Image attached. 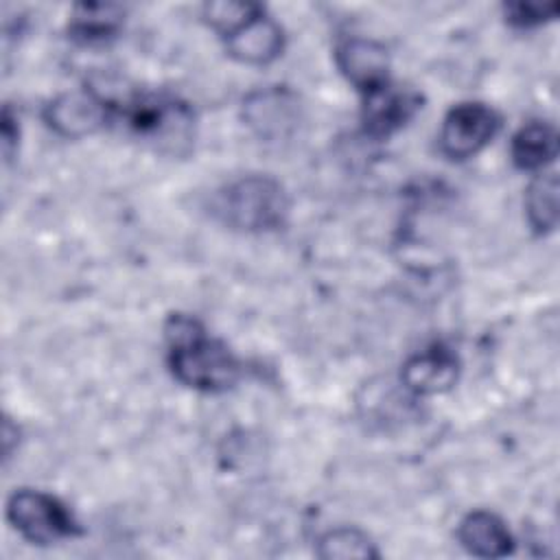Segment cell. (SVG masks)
Here are the masks:
<instances>
[{
    "label": "cell",
    "mask_w": 560,
    "mask_h": 560,
    "mask_svg": "<svg viewBox=\"0 0 560 560\" xmlns=\"http://www.w3.org/2000/svg\"><path fill=\"white\" fill-rule=\"evenodd\" d=\"M168 368L173 376L199 392H225L241 376V363L190 315H171L166 322Z\"/></svg>",
    "instance_id": "6da1fadb"
},
{
    "label": "cell",
    "mask_w": 560,
    "mask_h": 560,
    "mask_svg": "<svg viewBox=\"0 0 560 560\" xmlns=\"http://www.w3.org/2000/svg\"><path fill=\"white\" fill-rule=\"evenodd\" d=\"M212 212L241 232H269L284 223L289 197L269 175H245L223 186L212 201Z\"/></svg>",
    "instance_id": "7a4b0ae2"
},
{
    "label": "cell",
    "mask_w": 560,
    "mask_h": 560,
    "mask_svg": "<svg viewBox=\"0 0 560 560\" xmlns=\"http://www.w3.org/2000/svg\"><path fill=\"white\" fill-rule=\"evenodd\" d=\"M116 109H120L131 133L160 151L179 153L192 140V109L173 96L138 94Z\"/></svg>",
    "instance_id": "3957f363"
},
{
    "label": "cell",
    "mask_w": 560,
    "mask_h": 560,
    "mask_svg": "<svg viewBox=\"0 0 560 560\" xmlns=\"http://www.w3.org/2000/svg\"><path fill=\"white\" fill-rule=\"evenodd\" d=\"M7 518L33 545H55L79 534L72 512L42 490H15L7 501Z\"/></svg>",
    "instance_id": "277c9868"
},
{
    "label": "cell",
    "mask_w": 560,
    "mask_h": 560,
    "mask_svg": "<svg viewBox=\"0 0 560 560\" xmlns=\"http://www.w3.org/2000/svg\"><path fill=\"white\" fill-rule=\"evenodd\" d=\"M499 127L497 112L486 103H459L444 116L440 151L451 160H468L492 142Z\"/></svg>",
    "instance_id": "5b68a950"
},
{
    "label": "cell",
    "mask_w": 560,
    "mask_h": 560,
    "mask_svg": "<svg viewBox=\"0 0 560 560\" xmlns=\"http://www.w3.org/2000/svg\"><path fill=\"white\" fill-rule=\"evenodd\" d=\"M114 112L116 105L109 96L96 88H83L55 96L44 107V120L63 138H83L98 131Z\"/></svg>",
    "instance_id": "8992f818"
},
{
    "label": "cell",
    "mask_w": 560,
    "mask_h": 560,
    "mask_svg": "<svg viewBox=\"0 0 560 560\" xmlns=\"http://www.w3.org/2000/svg\"><path fill=\"white\" fill-rule=\"evenodd\" d=\"M243 120L258 138L267 142L282 140L300 122L298 96L280 85L256 90L243 101Z\"/></svg>",
    "instance_id": "52a82bcc"
},
{
    "label": "cell",
    "mask_w": 560,
    "mask_h": 560,
    "mask_svg": "<svg viewBox=\"0 0 560 560\" xmlns=\"http://www.w3.org/2000/svg\"><path fill=\"white\" fill-rule=\"evenodd\" d=\"M422 98L411 88L385 83L383 88L363 96L361 122L368 136L383 140L402 129L422 107Z\"/></svg>",
    "instance_id": "ba28073f"
},
{
    "label": "cell",
    "mask_w": 560,
    "mask_h": 560,
    "mask_svg": "<svg viewBox=\"0 0 560 560\" xmlns=\"http://www.w3.org/2000/svg\"><path fill=\"white\" fill-rule=\"evenodd\" d=\"M335 61L341 74L365 96L389 83L387 48L374 39L348 37L337 44Z\"/></svg>",
    "instance_id": "9c48e42d"
},
{
    "label": "cell",
    "mask_w": 560,
    "mask_h": 560,
    "mask_svg": "<svg viewBox=\"0 0 560 560\" xmlns=\"http://www.w3.org/2000/svg\"><path fill=\"white\" fill-rule=\"evenodd\" d=\"M230 57L249 66H265L280 57L284 35L278 22L265 15V9L254 13L247 22L223 37Z\"/></svg>",
    "instance_id": "30bf717a"
},
{
    "label": "cell",
    "mask_w": 560,
    "mask_h": 560,
    "mask_svg": "<svg viewBox=\"0 0 560 560\" xmlns=\"http://www.w3.org/2000/svg\"><path fill=\"white\" fill-rule=\"evenodd\" d=\"M457 354L442 343H433L405 361L400 378L409 392L418 396H429L451 389L457 381Z\"/></svg>",
    "instance_id": "8fae6325"
},
{
    "label": "cell",
    "mask_w": 560,
    "mask_h": 560,
    "mask_svg": "<svg viewBox=\"0 0 560 560\" xmlns=\"http://www.w3.org/2000/svg\"><path fill=\"white\" fill-rule=\"evenodd\" d=\"M457 540L477 558H503L514 551V538L508 525L486 510H475L462 518Z\"/></svg>",
    "instance_id": "7c38bea8"
},
{
    "label": "cell",
    "mask_w": 560,
    "mask_h": 560,
    "mask_svg": "<svg viewBox=\"0 0 560 560\" xmlns=\"http://www.w3.org/2000/svg\"><path fill=\"white\" fill-rule=\"evenodd\" d=\"M510 155L521 171H545L558 155V133L553 125L542 120H532L523 125L510 144Z\"/></svg>",
    "instance_id": "4fadbf2b"
},
{
    "label": "cell",
    "mask_w": 560,
    "mask_h": 560,
    "mask_svg": "<svg viewBox=\"0 0 560 560\" xmlns=\"http://www.w3.org/2000/svg\"><path fill=\"white\" fill-rule=\"evenodd\" d=\"M122 7L105 2H81L70 13V35L81 44H105L122 26Z\"/></svg>",
    "instance_id": "5bb4252c"
},
{
    "label": "cell",
    "mask_w": 560,
    "mask_h": 560,
    "mask_svg": "<svg viewBox=\"0 0 560 560\" xmlns=\"http://www.w3.org/2000/svg\"><path fill=\"white\" fill-rule=\"evenodd\" d=\"M527 223L538 234H549L558 225V175L538 173L525 192Z\"/></svg>",
    "instance_id": "9a60e30c"
},
{
    "label": "cell",
    "mask_w": 560,
    "mask_h": 560,
    "mask_svg": "<svg viewBox=\"0 0 560 560\" xmlns=\"http://www.w3.org/2000/svg\"><path fill=\"white\" fill-rule=\"evenodd\" d=\"M317 556L319 558H339V560H350V558H378V551L374 542L370 540L368 534L354 527H337L326 532L317 540Z\"/></svg>",
    "instance_id": "2e32d148"
},
{
    "label": "cell",
    "mask_w": 560,
    "mask_h": 560,
    "mask_svg": "<svg viewBox=\"0 0 560 560\" xmlns=\"http://www.w3.org/2000/svg\"><path fill=\"white\" fill-rule=\"evenodd\" d=\"M258 11L260 7L252 2H208L203 4V20L210 24V28L225 37Z\"/></svg>",
    "instance_id": "e0dca14e"
},
{
    "label": "cell",
    "mask_w": 560,
    "mask_h": 560,
    "mask_svg": "<svg viewBox=\"0 0 560 560\" xmlns=\"http://www.w3.org/2000/svg\"><path fill=\"white\" fill-rule=\"evenodd\" d=\"M505 20L516 28H534L558 15L556 2H510L503 4Z\"/></svg>",
    "instance_id": "ac0fdd59"
},
{
    "label": "cell",
    "mask_w": 560,
    "mask_h": 560,
    "mask_svg": "<svg viewBox=\"0 0 560 560\" xmlns=\"http://www.w3.org/2000/svg\"><path fill=\"white\" fill-rule=\"evenodd\" d=\"M15 142H18V122H15V116L11 114V109L4 107V112H2V151H4V160H11Z\"/></svg>",
    "instance_id": "d6986e66"
}]
</instances>
